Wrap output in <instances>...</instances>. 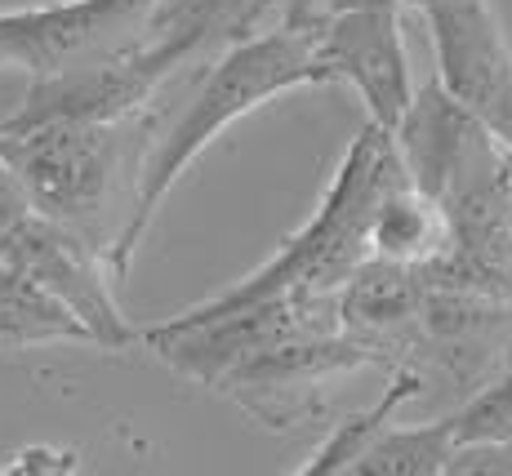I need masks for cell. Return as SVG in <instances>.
<instances>
[{
  "mask_svg": "<svg viewBox=\"0 0 512 476\" xmlns=\"http://www.w3.org/2000/svg\"><path fill=\"white\" fill-rule=\"evenodd\" d=\"M330 9H290L277 23L259 27V32L241 36L228 49L210 58V63L183 72V98L174 112L165 107V121L156 130V143L147 152L139 192H134V210L125 223L121 241L112 250L116 281L125 276L134 250L143 245L147 227H152L161 201L170 187L183 178V170L214 143L223 130L259 112L263 103L290 94V89L330 85V72L321 63V27H326Z\"/></svg>",
  "mask_w": 512,
  "mask_h": 476,
  "instance_id": "1",
  "label": "cell"
},
{
  "mask_svg": "<svg viewBox=\"0 0 512 476\" xmlns=\"http://www.w3.org/2000/svg\"><path fill=\"white\" fill-rule=\"evenodd\" d=\"M165 98L170 94L121 121H54L18 134L0 130V147L36 210L81 232L107 254V263L130 223L147 152L170 107Z\"/></svg>",
  "mask_w": 512,
  "mask_h": 476,
  "instance_id": "2",
  "label": "cell"
},
{
  "mask_svg": "<svg viewBox=\"0 0 512 476\" xmlns=\"http://www.w3.org/2000/svg\"><path fill=\"white\" fill-rule=\"evenodd\" d=\"M406 170L401 147L392 130H383L379 121L361 125L357 138L343 147L339 165H334L321 205L312 210V218L272 254L263 267H254L250 276H241L228 290L210 294L205 303L187 307L179 316H214V312H232V307L272 299L281 290L308 285V290H343L348 276L357 272L370 254V223L379 210L383 192L397 183Z\"/></svg>",
  "mask_w": 512,
  "mask_h": 476,
  "instance_id": "3",
  "label": "cell"
},
{
  "mask_svg": "<svg viewBox=\"0 0 512 476\" xmlns=\"http://www.w3.org/2000/svg\"><path fill=\"white\" fill-rule=\"evenodd\" d=\"M170 0H54L0 14V72L54 76L139 49Z\"/></svg>",
  "mask_w": 512,
  "mask_h": 476,
  "instance_id": "4",
  "label": "cell"
},
{
  "mask_svg": "<svg viewBox=\"0 0 512 476\" xmlns=\"http://www.w3.org/2000/svg\"><path fill=\"white\" fill-rule=\"evenodd\" d=\"M0 259L14 263L18 272H27L36 285H45L54 299L72 307L90 325L94 347L125 352V347L139 343L143 330H134V321L121 312V303L112 294V281H116L112 263L81 232L32 210L23 223L0 236Z\"/></svg>",
  "mask_w": 512,
  "mask_h": 476,
  "instance_id": "5",
  "label": "cell"
},
{
  "mask_svg": "<svg viewBox=\"0 0 512 476\" xmlns=\"http://www.w3.org/2000/svg\"><path fill=\"white\" fill-rule=\"evenodd\" d=\"M366 365H379V356L361 339L326 334V339L281 343L272 352L254 356V361L236 365L214 392L241 405L263 428L285 432L308 419H321L330 401V383L348 379L352 370H366Z\"/></svg>",
  "mask_w": 512,
  "mask_h": 476,
  "instance_id": "6",
  "label": "cell"
},
{
  "mask_svg": "<svg viewBox=\"0 0 512 476\" xmlns=\"http://www.w3.org/2000/svg\"><path fill=\"white\" fill-rule=\"evenodd\" d=\"M321 63L330 72V85L357 89L370 121H379L383 130H397L419 94L397 0H357L330 9L321 27Z\"/></svg>",
  "mask_w": 512,
  "mask_h": 476,
  "instance_id": "7",
  "label": "cell"
},
{
  "mask_svg": "<svg viewBox=\"0 0 512 476\" xmlns=\"http://www.w3.org/2000/svg\"><path fill=\"white\" fill-rule=\"evenodd\" d=\"M437 54V81L512 152V45L490 0L423 14Z\"/></svg>",
  "mask_w": 512,
  "mask_h": 476,
  "instance_id": "8",
  "label": "cell"
},
{
  "mask_svg": "<svg viewBox=\"0 0 512 476\" xmlns=\"http://www.w3.org/2000/svg\"><path fill=\"white\" fill-rule=\"evenodd\" d=\"M357 0H170L156 14L147 41L134 49L143 72L161 89H170L183 72L210 63L219 49L241 36L277 23L290 9H343Z\"/></svg>",
  "mask_w": 512,
  "mask_h": 476,
  "instance_id": "9",
  "label": "cell"
},
{
  "mask_svg": "<svg viewBox=\"0 0 512 476\" xmlns=\"http://www.w3.org/2000/svg\"><path fill=\"white\" fill-rule=\"evenodd\" d=\"M423 294H428V281H423L419 267L392 259H366L339 294L343 334L361 339L379 356V365L392 370V365H401L410 334L419 325Z\"/></svg>",
  "mask_w": 512,
  "mask_h": 476,
  "instance_id": "10",
  "label": "cell"
},
{
  "mask_svg": "<svg viewBox=\"0 0 512 476\" xmlns=\"http://www.w3.org/2000/svg\"><path fill=\"white\" fill-rule=\"evenodd\" d=\"M446 241H450L446 210H441V205L423 192L415 178L401 174L397 183L383 192L379 210H374L370 254H374V259L423 267V263H432L441 250H446Z\"/></svg>",
  "mask_w": 512,
  "mask_h": 476,
  "instance_id": "11",
  "label": "cell"
},
{
  "mask_svg": "<svg viewBox=\"0 0 512 476\" xmlns=\"http://www.w3.org/2000/svg\"><path fill=\"white\" fill-rule=\"evenodd\" d=\"M94 343L90 325L27 272L0 259V347Z\"/></svg>",
  "mask_w": 512,
  "mask_h": 476,
  "instance_id": "12",
  "label": "cell"
},
{
  "mask_svg": "<svg viewBox=\"0 0 512 476\" xmlns=\"http://www.w3.org/2000/svg\"><path fill=\"white\" fill-rule=\"evenodd\" d=\"M392 379H388V388H383V396L370 405V410H361V414H348L343 423H334L326 441L312 450V459L303 463V476H312V472H352L357 468V459L374 445V436H379L388 423H397V410L401 405H410V401H419L423 388H428V379H423L419 370H410V365H392Z\"/></svg>",
  "mask_w": 512,
  "mask_h": 476,
  "instance_id": "13",
  "label": "cell"
},
{
  "mask_svg": "<svg viewBox=\"0 0 512 476\" xmlns=\"http://www.w3.org/2000/svg\"><path fill=\"white\" fill-rule=\"evenodd\" d=\"M459 450L455 419L441 414L415 428H383L374 445L357 459L352 476H450V459Z\"/></svg>",
  "mask_w": 512,
  "mask_h": 476,
  "instance_id": "14",
  "label": "cell"
},
{
  "mask_svg": "<svg viewBox=\"0 0 512 476\" xmlns=\"http://www.w3.org/2000/svg\"><path fill=\"white\" fill-rule=\"evenodd\" d=\"M36 205H32V196H27V187H23V178L14 174V165H9V156H5V147H0V236L9 232V227H18L27 214H32Z\"/></svg>",
  "mask_w": 512,
  "mask_h": 476,
  "instance_id": "15",
  "label": "cell"
},
{
  "mask_svg": "<svg viewBox=\"0 0 512 476\" xmlns=\"http://www.w3.org/2000/svg\"><path fill=\"white\" fill-rule=\"evenodd\" d=\"M76 459H81L76 450H49V445H27V450H18L0 472H54V476H58V472H76Z\"/></svg>",
  "mask_w": 512,
  "mask_h": 476,
  "instance_id": "16",
  "label": "cell"
},
{
  "mask_svg": "<svg viewBox=\"0 0 512 476\" xmlns=\"http://www.w3.org/2000/svg\"><path fill=\"white\" fill-rule=\"evenodd\" d=\"M401 9H415V14H432V9H446V5H464V0H397Z\"/></svg>",
  "mask_w": 512,
  "mask_h": 476,
  "instance_id": "17",
  "label": "cell"
},
{
  "mask_svg": "<svg viewBox=\"0 0 512 476\" xmlns=\"http://www.w3.org/2000/svg\"><path fill=\"white\" fill-rule=\"evenodd\" d=\"M508 174H512V152H508Z\"/></svg>",
  "mask_w": 512,
  "mask_h": 476,
  "instance_id": "18",
  "label": "cell"
}]
</instances>
